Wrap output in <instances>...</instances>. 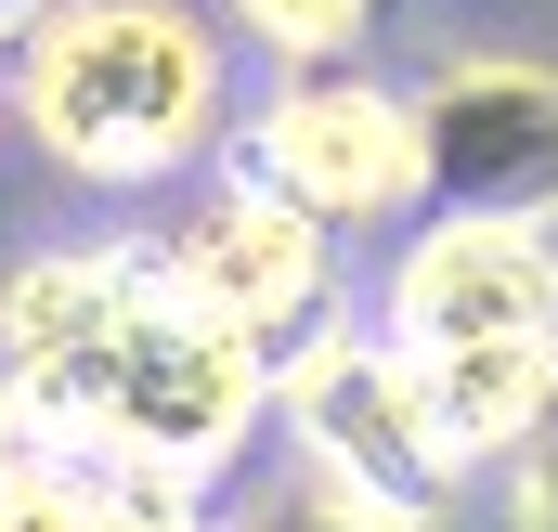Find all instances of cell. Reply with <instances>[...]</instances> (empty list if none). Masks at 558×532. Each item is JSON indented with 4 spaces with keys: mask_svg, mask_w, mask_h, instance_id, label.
I'll return each instance as SVG.
<instances>
[{
    "mask_svg": "<svg viewBox=\"0 0 558 532\" xmlns=\"http://www.w3.org/2000/svg\"><path fill=\"white\" fill-rule=\"evenodd\" d=\"M416 208L558 221V65L454 52L416 78Z\"/></svg>",
    "mask_w": 558,
    "mask_h": 532,
    "instance_id": "6",
    "label": "cell"
},
{
    "mask_svg": "<svg viewBox=\"0 0 558 532\" xmlns=\"http://www.w3.org/2000/svg\"><path fill=\"white\" fill-rule=\"evenodd\" d=\"M92 532H208V507H195V481L105 468V481H92Z\"/></svg>",
    "mask_w": 558,
    "mask_h": 532,
    "instance_id": "13",
    "label": "cell"
},
{
    "mask_svg": "<svg viewBox=\"0 0 558 532\" xmlns=\"http://www.w3.org/2000/svg\"><path fill=\"white\" fill-rule=\"evenodd\" d=\"M377 338L390 351H468V338H558V247L546 221H481L428 208L377 273Z\"/></svg>",
    "mask_w": 558,
    "mask_h": 532,
    "instance_id": "7",
    "label": "cell"
},
{
    "mask_svg": "<svg viewBox=\"0 0 558 532\" xmlns=\"http://www.w3.org/2000/svg\"><path fill=\"white\" fill-rule=\"evenodd\" d=\"M156 261H169V286H182L208 325H234L260 364L312 351V338L338 325V234H325L312 208L260 195L247 169H221L208 195H182V221L156 234Z\"/></svg>",
    "mask_w": 558,
    "mask_h": 532,
    "instance_id": "5",
    "label": "cell"
},
{
    "mask_svg": "<svg viewBox=\"0 0 558 532\" xmlns=\"http://www.w3.org/2000/svg\"><path fill=\"white\" fill-rule=\"evenodd\" d=\"M377 13H390V0H221V39H247L260 65L312 78V65H351V52L377 39Z\"/></svg>",
    "mask_w": 558,
    "mask_h": 532,
    "instance_id": "10",
    "label": "cell"
},
{
    "mask_svg": "<svg viewBox=\"0 0 558 532\" xmlns=\"http://www.w3.org/2000/svg\"><path fill=\"white\" fill-rule=\"evenodd\" d=\"M13 415H26V442L78 455L92 481H105V468L208 481V468H234V455L260 442V415H274V364H260L234 325H208V312L169 286V261H156V286H143L78 364L13 377Z\"/></svg>",
    "mask_w": 558,
    "mask_h": 532,
    "instance_id": "2",
    "label": "cell"
},
{
    "mask_svg": "<svg viewBox=\"0 0 558 532\" xmlns=\"http://www.w3.org/2000/svg\"><path fill=\"white\" fill-rule=\"evenodd\" d=\"M274 415L286 442H299V468H325V481H351V494H377V507H416V520H441L454 507V455H441V428H428V390L416 364L377 338V325H325L312 351H286L274 364Z\"/></svg>",
    "mask_w": 558,
    "mask_h": 532,
    "instance_id": "3",
    "label": "cell"
},
{
    "mask_svg": "<svg viewBox=\"0 0 558 532\" xmlns=\"http://www.w3.org/2000/svg\"><path fill=\"white\" fill-rule=\"evenodd\" d=\"M428 390V428L454 468H507L558 415V338H468V351H403Z\"/></svg>",
    "mask_w": 558,
    "mask_h": 532,
    "instance_id": "9",
    "label": "cell"
},
{
    "mask_svg": "<svg viewBox=\"0 0 558 532\" xmlns=\"http://www.w3.org/2000/svg\"><path fill=\"white\" fill-rule=\"evenodd\" d=\"M507 468H520V481H507V532H558V415L507 455Z\"/></svg>",
    "mask_w": 558,
    "mask_h": 532,
    "instance_id": "14",
    "label": "cell"
},
{
    "mask_svg": "<svg viewBox=\"0 0 558 532\" xmlns=\"http://www.w3.org/2000/svg\"><path fill=\"white\" fill-rule=\"evenodd\" d=\"M13 131L78 195H156L234 143V39L195 0H52L13 26Z\"/></svg>",
    "mask_w": 558,
    "mask_h": 532,
    "instance_id": "1",
    "label": "cell"
},
{
    "mask_svg": "<svg viewBox=\"0 0 558 532\" xmlns=\"http://www.w3.org/2000/svg\"><path fill=\"white\" fill-rule=\"evenodd\" d=\"M0 118H13V92H0Z\"/></svg>",
    "mask_w": 558,
    "mask_h": 532,
    "instance_id": "16",
    "label": "cell"
},
{
    "mask_svg": "<svg viewBox=\"0 0 558 532\" xmlns=\"http://www.w3.org/2000/svg\"><path fill=\"white\" fill-rule=\"evenodd\" d=\"M39 13H52V0H0V52H13V26H39Z\"/></svg>",
    "mask_w": 558,
    "mask_h": 532,
    "instance_id": "15",
    "label": "cell"
},
{
    "mask_svg": "<svg viewBox=\"0 0 558 532\" xmlns=\"http://www.w3.org/2000/svg\"><path fill=\"white\" fill-rule=\"evenodd\" d=\"M234 169L286 208H312L325 234H377L416 208V92L351 78V65L274 78V105L234 118Z\"/></svg>",
    "mask_w": 558,
    "mask_h": 532,
    "instance_id": "4",
    "label": "cell"
},
{
    "mask_svg": "<svg viewBox=\"0 0 558 532\" xmlns=\"http://www.w3.org/2000/svg\"><path fill=\"white\" fill-rule=\"evenodd\" d=\"M143 286H156V247H143V234H105V247H26V261L0 273V377L78 364Z\"/></svg>",
    "mask_w": 558,
    "mask_h": 532,
    "instance_id": "8",
    "label": "cell"
},
{
    "mask_svg": "<svg viewBox=\"0 0 558 532\" xmlns=\"http://www.w3.org/2000/svg\"><path fill=\"white\" fill-rule=\"evenodd\" d=\"M0 532H92V468L52 442L0 455Z\"/></svg>",
    "mask_w": 558,
    "mask_h": 532,
    "instance_id": "12",
    "label": "cell"
},
{
    "mask_svg": "<svg viewBox=\"0 0 558 532\" xmlns=\"http://www.w3.org/2000/svg\"><path fill=\"white\" fill-rule=\"evenodd\" d=\"M247 532H441L416 507H377V494H351V481H325V468H286L274 494L247 507Z\"/></svg>",
    "mask_w": 558,
    "mask_h": 532,
    "instance_id": "11",
    "label": "cell"
}]
</instances>
